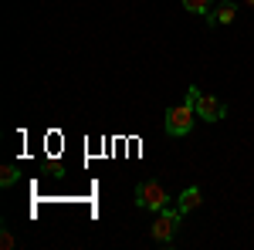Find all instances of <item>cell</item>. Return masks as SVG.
<instances>
[{
  "label": "cell",
  "instance_id": "6da1fadb",
  "mask_svg": "<svg viewBox=\"0 0 254 250\" xmlns=\"http://www.w3.org/2000/svg\"><path fill=\"white\" fill-rule=\"evenodd\" d=\"M196 118H200V115H196V105H193V98L187 95V98H183V105H173V108L166 112L163 129H166V135H173V139H183V135L193 132Z\"/></svg>",
  "mask_w": 254,
  "mask_h": 250
},
{
  "label": "cell",
  "instance_id": "7a4b0ae2",
  "mask_svg": "<svg viewBox=\"0 0 254 250\" xmlns=\"http://www.w3.org/2000/svg\"><path fill=\"white\" fill-rule=\"evenodd\" d=\"M136 206L139 210H149L153 216H156L159 210L170 206V193H166V186L156 183V179H142V183L136 186Z\"/></svg>",
  "mask_w": 254,
  "mask_h": 250
},
{
  "label": "cell",
  "instance_id": "3957f363",
  "mask_svg": "<svg viewBox=\"0 0 254 250\" xmlns=\"http://www.w3.org/2000/svg\"><path fill=\"white\" fill-rule=\"evenodd\" d=\"M180 223H183V213L176 210V206H173V210L166 206V210H159V213H156V220H153V227H149V237L156 240L159 247H170V244L176 240V230H180Z\"/></svg>",
  "mask_w": 254,
  "mask_h": 250
},
{
  "label": "cell",
  "instance_id": "277c9868",
  "mask_svg": "<svg viewBox=\"0 0 254 250\" xmlns=\"http://www.w3.org/2000/svg\"><path fill=\"white\" fill-rule=\"evenodd\" d=\"M187 95L193 98V105H196V115H200V122H220V118L227 115V105H224L220 98L207 95V92H200L196 85H190V88H187Z\"/></svg>",
  "mask_w": 254,
  "mask_h": 250
},
{
  "label": "cell",
  "instance_id": "5b68a950",
  "mask_svg": "<svg viewBox=\"0 0 254 250\" xmlns=\"http://www.w3.org/2000/svg\"><path fill=\"white\" fill-rule=\"evenodd\" d=\"M234 17H237V3L224 0V3H217L214 10L207 14V24L210 27H220V24H234Z\"/></svg>",
  "mask_w": 254,
  "mask_h": 250
},
{
  "label": "cell",
  "instance_id": "8992f818",
  "mask_svg": "<svg viewBox=\"0 0 254 250\" xmlns=\"http://www.w3.org/2000/svg\"><path fill=\"white\" fill-rule=\"evenodd\" d=\"M200 203H203V193L196 190V186H190V190H183V196L176 200V210H180L183 216H187V213L200 210Z\"/></svg>",
  "mask_w": 254,
  "mask_h": 250
},
{
  "label": "cell",
  "instance_id": "52a82bcc",
  "mask_svg": "<svg viewBox=\"0 0 254 250\" xmlns=\"http://www.w3.org/2000/svg\"><path fill=\"white\" fill-rule=\"evenodd\" d=\"M210 7H214V0H183V10H190V14H210Z\"/></svg>",
  "mask_w": 254,
  "mask_h": 250
},
{
  "label": "cell",
  "instance_id": "ba28073f",
  "mask_svg": "<svg viewBox=\"0 0 254 250\" xmlns=\"http://www.w3.org/2000/svg\"><path fill=\"white\" fill-rule=\"evenodd\" d=\"M17 176H20V166H14V162H10V166H3V169H0V186H3V190H7V186H14V183H17Z\"/></svg>",
  "mask_w": 254,
  "mask_h": 250
},
{
  "label": "cell",
  "instance_id": "9c48e42d",
  "mask_svg": "<svg viewBox=\"0 0 254 250\" xmlns=\"http://www.w3.org/2000/svg\"><path fill=\"white\" fill-rule=\"evenodd\" d=\"M0 247H3V250H14V247H17V240H14V233L7 230V227H0Z\"/></svg>",
  "mask_w": 254,
  "mask_h": 250
},
{
  "label": "cell",
  "instance_id": "30bf717a",
  "mask_svg": "<svg viewBox=\"0 0 254 250\" xmlns=\"http://www.w3.org/2000/svg\"><path fill=\"white\" fill-rule=\"evenodd\" d=\"M244 3H248V7H251V10H254V0H244Z\"/></svg>",
  "mask_w": 254,
  "mask_h": 250
}]
</instances>
